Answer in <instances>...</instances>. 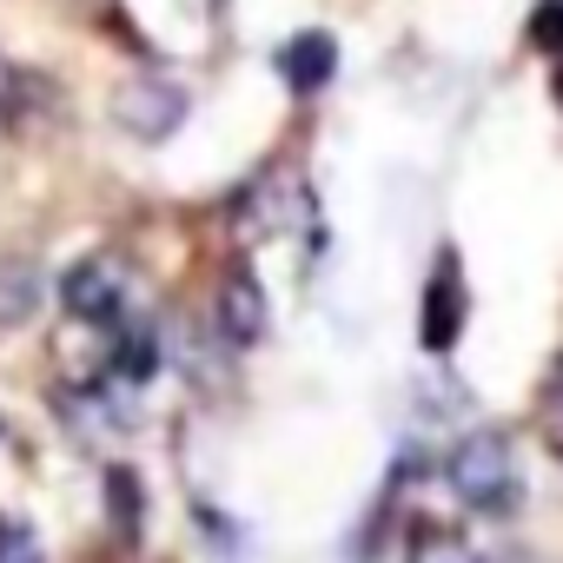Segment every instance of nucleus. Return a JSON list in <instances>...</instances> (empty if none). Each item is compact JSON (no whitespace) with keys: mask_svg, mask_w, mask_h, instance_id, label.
Wrapping results in <instances>:
<instances>
[{"mask_svg":"<svg viewBox=\"0 0 563 563\" xmlns=\"http://www.w3.org/2000/svg\"><path fill=\"white\" fill-rule=\"evenodd\" d=\"M444 484H451V497H457L464 510H477V517H510V510L523 504V471H517V451H510L504 431H471V438H457L451 457H444Z\"/></svg>","mask_w":563,"mask_h":563,"instance_id":"obj_1","label":"nucleus"},{"mask_svg":"<svg viewBox=\"0 0 563 563\" xmlns=\"http://www.w3.org/2000/svg\"><path fill=\"white\" fill-rule=\"evenodd\" d=\"M126 299H133V258L113 252V245L87 252V258L67 265V278H60V306H67L74 319H87V325H113V319L126 312Z\"/></svg>","mask_w":563,"mask_h":563,"instance_id":"obj_2","label":"nucleus"},{"mask_svg":"<svg viewBox=\"0 0 563 563\" xmlns=\"http://www.w3.org/2000/svg\"><path fill=\"white\" fill-rule=\"evenodd\" d=\"M113 120H120V133H133V140H173L179 133V120H186V87L179 80H159V74H140V80H120V93H113Z\"/></svg>","mask_w":563,"mask_h":563,"instance_id":"obj_3","label":"nucleus"},{"mask_svg":"<svg viewBox=\"0 0 563 563\" xmlns=\"http://www.w3.org/2000/svg\"><path fill=\"white\" fill-rule=\"evenodd\" d=\"M464 319H471L464 272H457V258H438L431 286H424V306H418V345H424L431 358H444V352L464 339Z\"/></svg>","mask_w":563,"mask_h":563,"instance_id":"obj_4","label":"nucleus"},{"mask_svg":"<svg viewBox=\"0 0 563 563\" xmlns=\"http://www.w3.org/2000/svg\"><path fill=\"white\" fill-rule=\"evenodd\" d=\"M212 319H219V339H225L232 352H252V345L265 339L272 312H265V292H258V278H252L245 265H232V272L219 278V299H212Z\"/></svg>","mask_w":563,"mask_h":563,"instance_id":"obj_5","label":"nucleus"},{"mask_svg":"<svg viewBox=\"0 0 563 563\" xmlns=\"http://www.w3.org/2000/svg\"><path fill=\"white\" fill-rule=\"evenodd\" d=\"M332 74H339V47H332V34H292L286 47H278V80H286L292 93H319Z\"/></svg>","mask_w":563,"mask_h":563,"instance_id":"obj_6","label":"nucleus"},{"mask_svg":"<svg viewBox=\"0 0 563 563\" xmlns=\"http://www.w3.org/2000/svg\"><path fill=\"white\" fill-rule=\"evenodd\" d=\"M47 299V278L34 258H0V325H27Z\"/></svg>","mask_w":563,"mask_h":563,"instance_id":"obj_7","label":"nucleus"},{"mask_svg":"<svg viewBox=\"0 0 563 563\" xmlns=\"http://www.w3.org/2000/svg\"><path fill=\"white\" fill-rule=\"evenodd\" d=\"M0 563H41V530L14 510H0Z\"/></svg>","mask_w":563,"mask_h":563,"instance_id":"obj_8","label":"nucleus"},{"mask_svg":"<svg viewBox=\"0 0 563 563\" xmlns=\"http://www.w3.org/2000/svg\"><path fill=\"white\" fill-rule=\"evenodd\" d=\"M411 563H484V550H471V543L451 537V530H424V537L411 543Z\"/></svg>","mask_w":563,"mask_h":563,"instance_id":"obj_9","label":"nucleus"},{"mask_svg":"<svg viewBox=\"0 0 563 563\" xmlns=\"http://www.w3.org/2000/svg\"><path fill=\"white\" fill-rule=\"evenodd\" d=\"M107 497H113L120 530H126V537H140V477H133L126 464H113V471H107Z\"/></svg>","mask_w":563,"mask_h":563,"instance_id":"obj_10","label":"nucleus"},{"mask_svg":"<svg viewBox=\"0 0 563 563\" xmlns=\"http://www.w3.org/2000/svg\"><path fill=\"white\" fill-rule=\"evenodd\" d=\"M530 41L543 54H563V0H543V8L530 14Z\"/></svg>","mask_w":563,"mask_h":563,"instance_id":"obj_11","label":"nucleus"},{"mask_svg":"<svg viewBox=\"0 0 563 563\" xmlns=\"http://www.w3.org/2000/svg\"><path fill=\"white\" fill-rule=\"evenodd\" d=\"M543 438H550V451L563 457V372L550 378V398H543Z\"/></svg>","mask_w":563,"mask_h":563,"instance_id":"obj_12","label":"nucleus"},{"mask_svg":"<svg viewBox=\"0 0 563 563\" xmlns=\"http://www.w3.org/2000/svg\"><path fill=\"white\" fill-rule=\"evenodd\" d=\"M484 563H543V556H530V550H484Z\"/></svg>","mask_w":563,"mask_h":563,"instance_id":"obj_13","label":"nucleus"}]
</instances>
